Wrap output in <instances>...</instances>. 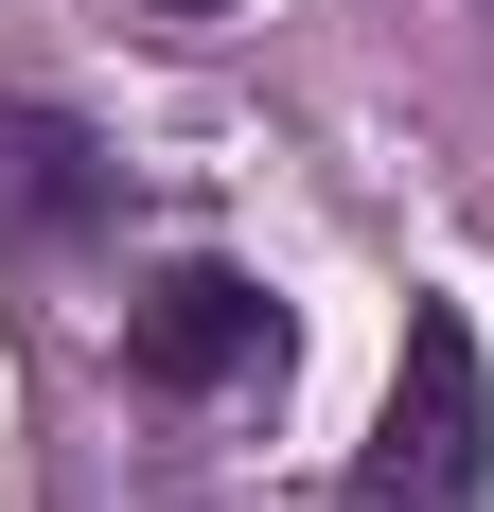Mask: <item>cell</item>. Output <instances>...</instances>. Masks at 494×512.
<instances>
[{"mask_svg":"<svg viewBox=\"0 0 494 512\" xmlns=\"http://www.w3.org/2000/svg\"><path fill=\"white\" fill-rule=\"evenodd\" d=\"M142 18H177V36H212V18H230V0H142Z\"/></svg>","mask_w":494,"mask_h":512,"instance_id":"cell-4","label":"cell"},{"mask_svg":"<svg viewBox=\"0 0 494 512\" xmlns=\"http://www.w3.org/2000/svg\"><path fill=\"white\" fill-rule=\"evenodd\" d=\"M353 512H494V354H477L459 301L406 318L389 407H371V442H353Z\"/></svg>","mask_w":494,"mask_h":512,"instance_id":"cell-1","label":"cell"},{"mask_svg":"<svg viewBox=\"0 0 494 512\" xmlns=\"http://www.w3.org/2000/svg\"><path fill=\"white\" fill-rule=\"evenodd\" d=\"M71 230H106V159H89V124L0 106V248H71Z\"/></svg>","mask_w":494,"mask_h":512,"instance_id":"cell-3","label":"cell"},{"mask_svg":"<svg viewBox=\"0 0 494 512\" xmlns=\"http://www.w3.org/2000/svg\"><path fill=\"white\" fill-rule=\"evenodd\" d=\"M283 301L247 283V265H159L142 301H124V371H142L159 407H247V389H283Z\"/></svg>","mask_w":494,"mask_h":512,"instance_id":"cell-2","label":"cell"}]
</instances>
